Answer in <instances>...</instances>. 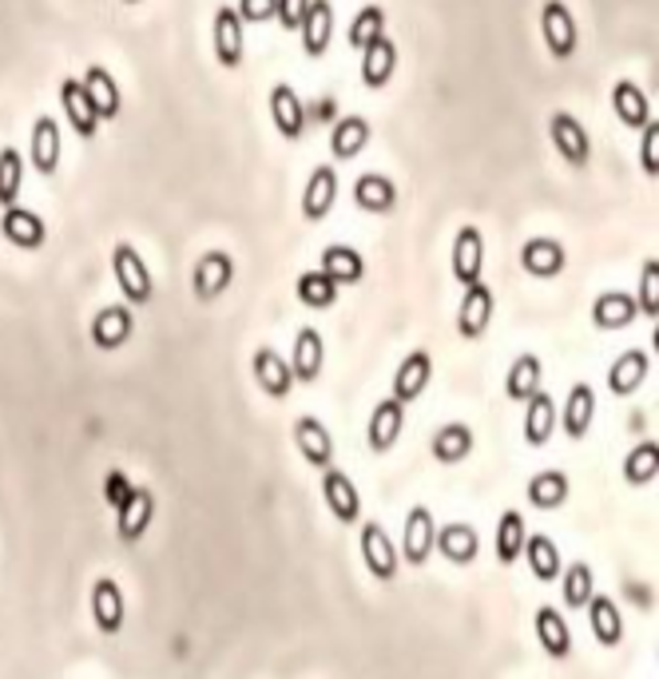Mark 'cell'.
I'll return each mask as SVG.
<instances>
[{"mask_svg":"<svg viewBox=\"0 0 659 679\" xmlns=\"http://www.w3.org/2000/svg\"><path fill=\"white\" fill-rule=\"evenodd\" d=\"M131 330H136V318H131L128 306H104L96 318H92V342L99 350H119L128 342Z\"/></svg>","mask_w":659,"mask_h":679,"instance_id":"9a60e30c","label":"cell"},{"mask_svg":"<svg viewBox=\"0 0 659 679\" xmlns=\"http://www.w3.org/2000/svg\"><path fill=\"white\" fill-rule=\"evenodd\" d=\"M492 290L485 283H472L465 286V298H461V310H457V335L461 338H481L492 322Z\"/></svg>","mask_w":659,"mask_h":679,"instance_id":"ba28073f","label":"cell"},{"mask_svg":"<svg viewBox=\"0 0 659 679\" xmlns=\"http://www.w3.org/2000/svg\"><path fill=\"white\" fill-rule=\"evenodd\" d=\"M640 168L648 171L651 179L659 176V124L648 119L644 124V144H640Z\"/></svg>","mask_w":659,"mask_h":679,"instance_id":"f907efd6","label":"cell"},{"mask_svg":"<svg viewBox=\"0 0 659 679\" xmlns=\"http://www.w3.org/2000/svg\"><path fill=\"white\" fill-rule=\"evenodd\" d=\"M659 473V445L656 442H644L624 457V477L628 485H651Z\"/></svg>","mask_w":659,"mask_h":679,"instance_id":"f6af8a7d","label":"cell"},{"mask_svg":"<svg viewBox=\"0 0 659 679\" xmlns=\"http://www.w3.org/2000/svg\"><path fill=\"white\" fill-rule=\"evenodd\" d=\"M592 414H596V394H592V385L588 382L572 385L568 405H564V434H568L572 442H581L592 429Z\"/></svg>","mask_w":659,"mask_h":679,"instance_id":"d6a6232c","label":"cell"},{"mask_svg":"<svg viewBox=\"0 0 659 679\" xmlns=\"http://www.w3.org/2000/svg\"><path fill=\"white\" fill-rule=\"evenodd\" d=\"M60 99H64V116H68L72 131H76L79 139L96 136V131H99V116H96L88 92H84V84H79L76 76H68L64 84H60Z\"/></svg>","mask_w":659,"mask_h":679,"instance_id":"7c38bea8","label":"cell"},{"mask_svg":"<svg viewBox=\"0 0 659 679\" xmlns=\"http://www.w3.org/2000/svg\"><path fill=\"white\" fill-rule=\"evenodd\" d=\"M270 119H275V128L283 131L286 139H298L306 131V112H302V99L290 84H275L270 88Z\"/></svg>","mask_w":659,"mask_h":679,"instance_id":"ffe728a7","label":"cell"},{"mask_svg":"<svg viewBox=\"0 0 659 679\" xmlns=\"http://www.w3.org/2000/svg\"><path fill=\"white\" fill-rule=\"evenodd\" d=\"M612 108H616L624 128H644L651 119L648 96H644L640 84H631V79H620V84L612 88Z\"/></svg>","mask_w":659,"mask_h":679,"instance_id":"1f68e13d","label":"cell"},{"mask_svg":"<svg viewBox=\"0 0 659 679\" xmlns=\"http://www.w3.org/2000/svg\"><path fill=\"white\" fill-rule=\"evenodd\" d=\"M397 68V49L390 36H378L362 49V84L365 88H385Z\"/></svg>","mask_w":659,"mask_h":679,"instance_id":"7402d4cb","label":"cell"},{"mask_svg":"<svg viewBox=\"0 0 659 679\" xmlns=\"http://www.w3.org/2000/svg\"><path fill=\"white\" fill-rule=\"evenodd\" d=\"M92 616H96L99 632H108V636H116L124 628V592L108 576L96 581V588H92Z\"/></svg>","mask_w":659,"mask_h":679,"instance_id":"484cf974","label":"cell"},{"mask_svg":"<svg viewBox=\"0 0 659 679\" xmlns=\"http://www.w3.org/2000/svg\"><path fill=\"white\" fill-rule=\"evenodd\" d=\"M568 501V477L561 469H544L529 481V505L536 509H561Z\"/></svg>","mask_w":659,"mask_h":679,"instance_id":"60d3db41","label":"cell"},{"mask_svg":"<svg viewBox=\"0 0 659 679\" xmlns=\"http://www.w3.org/2000/svg\"><path fill=\"white\" fill-rule=\"evenodd\" d=\"M255 382L266 390V397H286L295 385V374L270 346H263V350H255Z\"/></svg>","mask_w":659,"mask_h":679,"instance_id":"f1b7e54d","label":"cell"},{"mask_svg":"<svg viewBox=\"0 0 659 679\" xmlns=\"http://www.w3.org/2000/svg\"><path fill=\"white\" fill-rule=\"evenodd\" d=\"M434 541H437V524H434V512L425 509V505H414L410 517H405V537H402V556L410 564L422 569L429 561V552H434Z\"/></svg>","mask_w":659,"mask_h":679,"instance_id":"5b68a950","label":"cell"},{"mask_svg":"<svg viewBox=\"0 0 659 679\" xmlns=\"http://www.w3.org/2000/svg\"><path fill=\"white\" fill-rule=\"evenodd\" d=\"M541 32H544V44L556 60H568L576 52V20H572L568 4L564 0H544L541 9Z\"/></svg>","mask_w":659,"mask_h":679,"instance_id":"7a4b0ae2","label":"cell"},{"mask_svg":"<svg viewBox=\"0 0 659 679\" xmlns=\"http://www.w3.org/2000/svg\"><path fill=\"white\" fill-rule=\"evenodd\" d=\"M362 564L370 569V576L382 584H390L397 576V552L394 541L385 537V529L378 521L362 524Z\"/></svg>","mask_w":659,"mask_h":679,"instance_id":"3957f363","label":"cell"},{"mask_svg":"<svg viewBox=\"0 0 659 679\" xmlns=\"http://www.w3.org/2000/svg\"><path fill=\"white\" fill-rule=\"evenodd\" d=\"M429 378H434V358L425 354V350H414V354L397 365V374H394V402H402V405L405 402H417V397L425 394Z\"/></svg>","mask_w":659,"mask_h":679,"instance_id":"5bb4252c","label":"cell"},{"mask_svg":"<svg viewBox=\"0 0 659 679\" xmlns=\"http://www.w3.org/2000/svg\"><path fill=\"white\" fill-rule=\"evenodd\" d=\"M278 0H238V20H251V24H266V20L275 17Z\"/></svg>","mask_w":659,"mask_h":679,"instance_id":"f5cc1de1","label":"cell"},{"mask_svg":"<svg viewBox=\"0 0 659 679\" xmlns=\"http://www.w3.org/2000/svg\"><path fill=\"white\" fill-rule=\"evenodd\" d=\"M111 270H116L119 290H124V298H128L131 306L151 303L156 286H151V270L144 266V258L136 255V246L116 243V251H111Z\"/></svg>","mask_w":659,"mask_h":679,"instance_id":"6da1fadb","label":"cell"},{"mask_svg":"<svg viewBox=\"0 0 659 679\" xmlns=\"http://www.w3.org/2000/svg\"><path fill=\"white\" fill-rule=\"evenodd\" d=\"M354 203L362 211H370V215H385L397 203V188L385 176H358Z\"/></svg>","mask_w":659,"mask_h":679,"instance_id":"d590c367","label":"cell"},{"mask_svg":"<svg viewBox=\"0 0 659 679\" xmlns=\"http://www.w3.org/2000/svg\"><path fill=\"white\" fill-rule=\"evenodd\" d=\"M128 4H139V0H128Z\"/></svg>","mask_w":659,"mask_h":679,"instance_id":"11a10c76","label":"cell"},{"mask_svg":"<svg viewBox=\"0 0 659 679\" xmlns=\"http://www.w3.org/2000/svg\"><path fill=\"white\" fill-rule=\"evenodd\" d=\"M549 136H552V148L561 151V159H568L572 168H584V163H588V156H592L588 131L576 124V116H568V112H552Z\"/></svg>","mask_w":659,"mask_h":679,"instance_id":"8992f818","label":"cell"},{"mask_svg":"<svg viewBox=\"0 0 659 679\" xmlns=\"http://www.w3.org/2000/svg\"><path fill=\"white\" fill-rule=\"evenodd\" d=\"M378 36H385V12L378 9V4H370V9L358 12L354 24H350V44H354V49H365V44H374Z\"/></svg>","mask_w":659,"mask_h":679,"instance_id":"c3c4849f","label":"cell"},{"mask_svg":"<svg viewBox=\"0 0 659 679\" xmlns=\"http://www.w3.org/2000/svg\"><path fill=\"white\" fill-rule=\"evenodd\" d=\"M434 457L442 465H457V461H465L472 453V429L469 425H461V422H453V425H442L434 434Z\"/></svg>","mask_w":659,"mask_h":679,"instance_id":"8d00e7d4","label":"cell"},{"mask_svg":"<svg viewBox=\"0 0 659 679\" xmlns=\"http://www.w3.org/2000/svg\"><path fill=\"white\" fill-rule=\"evenodd\" d=\"M306 4H310V0H278L275 17L283 20V29H286V32H298V20H302Z\"/></svg>","mask_w":659,"mask_h":679,"instance_id":"db71d44e","label":"cell"},{"mask_svg":"<svg viewBox=\"0 0 659 679\" xmlns=\"http://www.w3.org/2000/svg\"><path fill=\"white\" fill-rule=\"evenodd\" d=\"M524 517L517 509L501 512V524H497V537H492V552H497V561L501 564H512L517 556H521L524 549Z\"/></svg>","mask_w":659,"mask_h":679,"instance_id":"ab89813d","label":"cell"},{"mask_svg":"<svg viewBox=\"0 0 659 679\" xmlns=\"http://www.w3.org/2000/svg\"><path fill=\"white\" fill-rule=\"evenodd\" d=\"M295 445L315 469H330V461H334V437H330V429L318 417H298Z\"/></svg>","mask_w":659,"mask_h":679,"instance_id":"8fae6325","label":"cell"},{"mask_svg":"<svg viewBox=\"0 0 659 679\" xmlns=\"http://www.w3.org/2000/svg\"><path fill=\"white\" fill-rule=\"evenodd\" d=\"M334 199H338V176H334V168L326 163V168H318L315 176H310V183H306V191H302V219L306 223L326 219L330 208H334Z\"/></svg>","mask_w":659,"mask_h":679,"instance_id":"e0dca14e","label":"cell"},{"mask_svg":"<svg viewBox=\"0 0 659 679\" xmlns=\"http://www.w3.org/2000/svg\"><path fill=\"white\" fill-rule=\"evenodd\" d=\"M322 362H326V346H322V335H318L315 326H302L295 338V354H290V374L298 382H315L322 374Z\"/></svg>","mask_w":659,"mask_h":679,"instance_id":"d6986e66","label":"cell"},{"mask_svg":"<svg viewBox=\"0 0 659 679\" xmlns=\"http://www.w3.org/2000/svg\"><path fill=\"white\" fill-rule=\"evenodd\" d=\"M648 370H651V362H648L644 350H624V354L616 358L612 370H608V390L616 397L636 394V390L644 385V378H648Z\"/></svg>","mask_w":659,"mask_h":679,"instance_id":"603a6c76","label":"cell"},{"mask_svg":"<svg viewBox=\"0 0 659 679\" xmlns=\"http://www.w3.org/2000/svg\"><path fill=\"white\" fill-rule=\"evenodd\" d=\"M235 278V258L223 255V251H208V255L195 263V298L199 303H211L231 286Z\"/></svg>","mask_w":659,"mask_h":679,"instance_id":"30bf717a","label":"cell"},{"mask_svg":"<svg viewBox=\"0 0 659 679\" xmlns=\"http://www.w3.org/2000/svg\"><path fill=\"white\" fill-rule=\"evenodd\" d=\"M541 390V358L536 354H521L509 365V378H504V394L512 402H529L532 394Z\"/></svg>","mask_w":659,"mask_h":679,"instance_id":"74e56055","label":"cell"},{"mask_svg":"<svg viewBox=\"0 0 659 679\" xmlns=\"http://www.w3.org/2000/svg\"><path fill=\"white\" fill-rule=\"evenodd\" d=\"M636 310H644L648 318H659V258H648L640 275V298H636Z\"/></svg>","mask_w":659,"mask_h":679,"instance_id":"681fc988","label":"cell"},{"mask_svg":"<svg viewBox=\"0 0 659 679\" xmlns=\"http://www.w3.org/2000/svg\"><path fill=\"white\" fill-rule=\"evenodd\" d=\"M0 235L9 238L12 246H24V251H36L44 243V219L29 208H4V219H0Z\"/></svg>","mask_w":659,"mask_h":679,"instance_id":"ac0fdd59","label":"cell"},{"mask_svg":"<svg viewBox=\"0 0 659 679\" xmlns=\"http://www.w3.org/2000/svg\"><path fill=\"white\" fill-rule=\"evenodd\" d=\"M631 318H636V298L620 295V290H608V295L592 303V322L600 326V330H624Z\"/></svg>","mask_w":659,"mask_h":679,"instance_id":"e575fe53","label":"cell"},{"mask_svg":"<svg viewBox=\"0 0 659 679\" xmlns=\"http://www.w3.org/2000/svg\"><path fill=\"white\" fill-rule=\"evenodd\" d=\"M402 425H405V405L394 402V397H385V402L374 405V414H370V429H365V442L374 453H385L394 449V442L402 437Z\"/></svg>","mask_w":659,"mask_h":679,"instance_id":"4fadbf2b","label":"cell"},{"mask_svg":"<svg viewBox=\"0 0 659 679\" xmlns=\"http://www.w3.org/2000/svg\"><path fill=\"white\" fill-rule=\"evenodd\" d=\"M556 405H552V397L549 394H536L524 402V442L529 445H544L552 437V429H556Z\"/></svg>","mask_w":659,"mask_h":679,"instance_id":"4dcf8cb0","label":"cell"},{"mask_svg":"<svg viewBox=\"0 0 659 679\" xmlns=\"http://www.w3.org/2000/svg\"><path fill=\"white\" fill-rule=\"evenodd\" d=\"M322 497H326V509H330V517H334L338 524H354L358 517H362V497H358L354 481L346 477L342 469H326L322 477Z\"/></svg>","mask_w":659,"mask_h":679,"instance_id":"277c9868","label":"cell"},{"mask_svg":"<svg viewBox=\"0 0 659 679\" xmlns=\"http://www.w3.org/2000/svg\"><path fill=\"white\" fill-rule=\"evenodd\" d=\"M485 270V238L477 226H461L457 238H453V275L461 286L481 283Z\"/></svg>","mask_w":659,"mask_h":679,"instance_id":"52a82bcc","label":"cell"},{"mask_svg":"<svg viewBox=\"0 0 659 679\" xmlns=\"http://www.w3.org/2000/svg\"><path fill=\"white\" fill-rule=\"evenodd\" d=\"M322 275H330L338 286L342 283H358L365 275V263L354 246H326L322 251Z\"/></svg>","mask_w":659,"mask_h":679,"instance_id":"7bdbcfd3","label":"cell"},{"mask_svg":"<svg viewBox=\"0 0 659 679\" xmlns=\"http://www.w3.org/2000/svg\"><path fill=\"white\" fill-rule=\"evenodd\" d=\"M215 56L223 68H238L243 64V20L226 4L215 12Z\"/></svg>","mask_w":659,"mask_h":679,"instance_id":"44dd1931","label":"cell"},{"mask_svg":"<svg viewBox=\"0 0 659 679\" xmlns=\"http://www.w3.org/2000/svg\"><path fill=\"white\" fill-rule=\"evenodd\" d=\"M521 266L532 278H552L564 270V246L556 238H529L521 246Z\"/></svg>","mask_w":659,"mask_h":679,"instance_id":"d4e9b609","label":"cell"},{"mask_svg":"<svg viewBox=\"0 0 659 679\" xmlns=\"http://www.w3.org/2000/svg\"><path fill=\"white\" fill-rule=\"evenodd\" d=\"M298 36H302L306 56H322L330 49V36H334V9L330 0H310L298 20Z\"/></svg>","mask_w":659,"mask_h":679,"instance_id":"9c48e42d","label":"cell"},{"mask_svg":"<svg viewBox=\"0 0 659 679\" xmlns=\"http://www.w3.org/2000/svg\"><path fill=\"white\" fill-rule=\"evenodd\" d=\"M32 163L40 176H52L60 168V128L52 116H40L32 124Z\"/></svg>","mask_w":659,"mask_h":679,"instance_id":"f546056e","label":"cell"},{"mask_svg":"<svg viewBox=\"0 0 659 679\" xmlns=\"http://www.w3.org/2000/svg\"><path fill=\"white\" fill-rule=\"evenodd\" d=\"M131 489H136V485H131L119 469H111L108 477H104V501H108L111 509H119V505L128 501V492H131Z\"/></svg>","mask_w":659,"mask_h":679,"instance_id":"816d5d0a","label":"cell"},{"mask_svg":"<svg viewBox=\"0 0 659 679\" xmlns=\"http://www.w3.org/2000/svg\"><path fill=\"white\" fill-rule=\"evenodd\" d=\"M20 179H24V159H20L17 148H4L0 151V203H4V208L17 203Z\"/></svg>","mask_w":659,"mask_h":679,"instance_id":"7dc6e473","label":"cell"},{"mask_svg":"<svg viewBox=\"0 0 659 679\" xmlns=\"http://www.w3.org/2000/svg\"><path fill=\"white\" fill-rule=\"evenodd\" d=\"M524 556H529V569L536 581H556L561 576V549L552 537H524Z\"/></svg>","mask_w":659,"mask_h":679,"instance_id":"f35d334b","label":"cell"},{"mask_svg":"<svg viewBox=\"0 0 659 679\" xmlns=\"http://www.w3.org/2000/svg\"><path fill=\"white\" fill-rule=\"evenodd\" d=\"M365 144H370V124H365L362 116H346L342 124H334V131H330V151H334V159H354Z\"/></svg>","mask_w":659,"mask_h":679,"instance_id":"b9f144b4","label":"cell"},{"mask_svg":"<svg viewBox=\"0 0 659 679\" xmlns=\"http://www.w3.org/2000/svg\"><path fill=\"white\" fill-rule=\"evenodd\" d=\"M298 303L315 306V310H322V306H334L338 298V283L330 275H322V270H306V275H298Z\"/></svg>","mask_w":659,"mask_h":679,"instance_id":"ee69618b","label":"cell"},{"mask_svg":"<svg viewBox=\"0 0 659 679\" xmlns=\"http://www.w3.org/2000/svg\"><path fill=\"white\" fill-rule=\"evenodd\" d=\"M434 549H442V556L445 561H453V564H472L477 561L481 541H477V529H472V524L457 521V524H445V529L437 532Z\"/></svg>","mask_w":659,"mask_h":679,"instance_id":"83f0119b","label":"cell"},{"mask_svg":"<svg viewBox=\"0 0 659 679\" xmlns=\"http://www.w3.org/2000/svg\"><path fill=\"white\" fill-rule=\"evenodd\" d=\"M151 517H156V497H151V489H131L128 501L116 509V524H119V537L124 541H139L144 532H148Z\"/></svg>","mask_w":659,"mask_h":679,"instance_id":"2e32d148","label":"cell"},{"mask_svg":"<svg viewBox=\"0 0 659 679\" xmlns=\"http://www.w3.org/2000/svg\"><path fill=\"white\" fill-rule=\"evenodd\" d=\"M84 92H88L92 108H96L99 119H116L119 108H124V99H119V84L108 76V68H99V64H92L88 72H84Z\"/></svg>","mask_w":659,"mask_h":679,"instance_id":"cb8c5ba5","label":"cell"},{"mask_svg":"<svg viewBox=\"0 0 659 679\" xmlns=\"http://www.w3.org/2000/svg\"><path fill=\"white\" fill-rule=\"evenodd\" d=\"M536 640H541V648L549 651L552 660H564V656L572 651V632L556 608L536 612Z\"/></svg>","mask_w":659,"mask_h":679,"instance_id":"836d02e7","label":"cell"},{"mask_svg":"<svg viewBox=\"0 0 659 679\" xmlns=\"http://www.w3.org/2000/svg\"><path fill=\"white\" fill-rule=\"evenodd\" d=\"M596 596V576L584 561H576L568 572H564V604L568 608H584V604Z\"/></svg>","mask_w":659,"mask_h":679,"instance_id":"bcb514c9","label":"cell"},{"mask_svg":"<svg viewBox=\"0 0 659 679\" xmlns=\"http://www.w3.org/2000/svg\"><path fill=\"white\" fill-rule=\"evenodd\" d=\"M584 608H588L592 636H596L604 648H616V644L624 640V616H620V608H616V601H612V596H592Z\"/></svg>","mask_w":659,"mask_h":679,"instance_id":"4316f807","label":"cell"}]
</instances>
